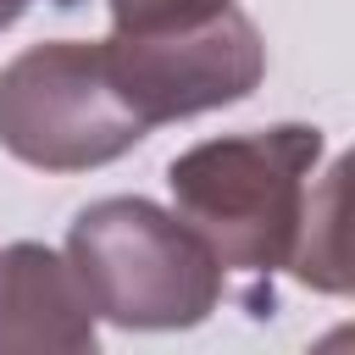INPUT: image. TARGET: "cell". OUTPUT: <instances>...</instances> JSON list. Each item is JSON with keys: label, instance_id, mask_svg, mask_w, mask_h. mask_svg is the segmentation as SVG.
<instances>
[{"label": "cell", "instance_id": "obj_1", "mask_svg": "<svg viewBox=\"0 0 355 355\" xmlns=\"http://www.w3.org/2000/svg\"><path fill=\"white\" fill-rule=\"evenodd\" d=\"M322 161V128L272 122L250 133L200 139L166 166L172 211L211 244L222 272L255 283L250 311L261 316V283L294 272L311 222V172Z\"/></svg>", "mask_w": 355, "mask_h": 355}, {"label": "cell", "instance_id": "obj_2", "mask_svg": "<svg viewBox=\"0 0 355 355\" xmlns=\"http://www.w3.org/2000/svg\"><path fill=\"white\" fill-rule=\"evenodd\" d=\"M94 305V316L128 333L200 327L227 288L211 244L166 205L144 194H111L72 216L61 250Z\"/></svg>", "mask_w": 355, "mask_h": 355}, {"label": "cell", "instance_id": "obj_3", "mask_svg": "<svg viewBox=\"0 0 355 355\" xmlns=\"http://www.w3.org/2000/svg\"><path fill=\"white\" fill-rule=\"evenodd\" d=\"M150 139L105 44L44 39L0 67V150L39 172H94Z\"/></svg>", "mask_w": 355, "mask_h": 355}, {"label": "cell", "instance_id": "obj_4", "mask_svg": "<svg viewBox=\"0 0 355 355\" xmlns=\"http://www.w3.org/2000/svg\"><path fill=\"white\" fill-rule=\"evenodd\" d=\"M100 44H105L133 111L150 128L239 105L266 78L261 28L233 0L216 11H200V17L111 28V39H100Z\"/></svg>", "mask_w": 355, "mask_h": 355}, {"label": "cell", "instance_id": "obj_5", "mask_svg": "<svg viewBox=\"0 0 355 355\" xmlns=\"http://www.w3.org/2000/svg\"><path fill=\"white\" fill-rule=\"evenodd\" d=\"M94 305L72 261L17 239L0 250V355H94Z\"/></svg>", "mask_w": 355, "mask_h": 355}, {"label": "cell", "instance_id": "obj_6", "mask_svg": "<svg viewBox=\"0 0 355 355\" xmlns=\"http://www.w3.org/2000/svg\"><path fill=\"white\" fill-rule=\"evenodd\" d=\"M344 178H349V161H333V172L311 194V222H305V244L294 261V277L322 288V294L349 288V272H344Z\"/></svg>", "mask_w": 355, "mask_h": 355}, {"label": "cell", "instance_id": "obj_7", "mask_svg": "<svg viewBox=\"0 0 355 355\" xmlns=\"http://www.w3.org/2000/svg\"><path fill=\"white\" fill-rule=\"evenodd\" d=\"M227 0H111V28H133V22H166V17H200L216 11Z\"/></svg>", "mask_w": 355, "mask_h": 355}, {"label": "cell", "instance_id": "obj_8", "mask_svg": "<svg viewBox=\"0 0 355 355\" xmlns=\"http://www.w3.org/2000/svg\"><path fill=\"white\" fill-rule=\"evenodd\" d=\"M28 6H33V0H0V33H6V28H11V22L28 11Z\"/></svg>", "mask_w": 355, "mask_h": 355}]
</instances>
